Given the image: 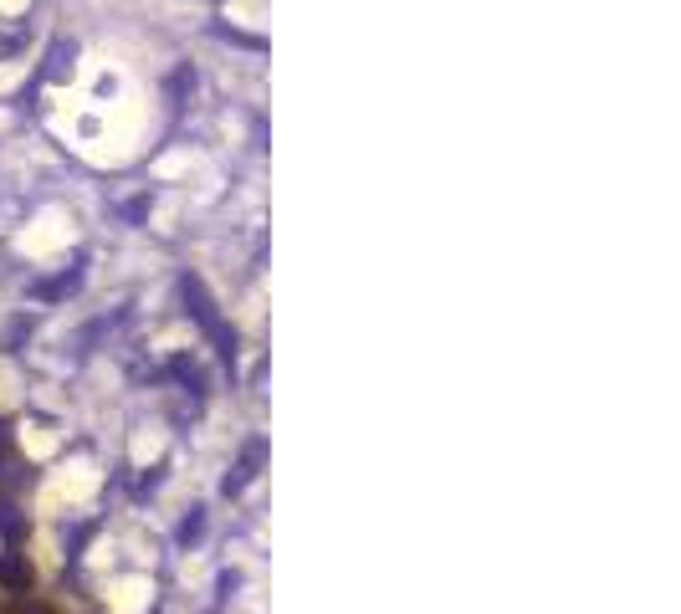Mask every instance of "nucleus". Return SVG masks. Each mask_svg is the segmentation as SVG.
<instances>
[]
</instances>
